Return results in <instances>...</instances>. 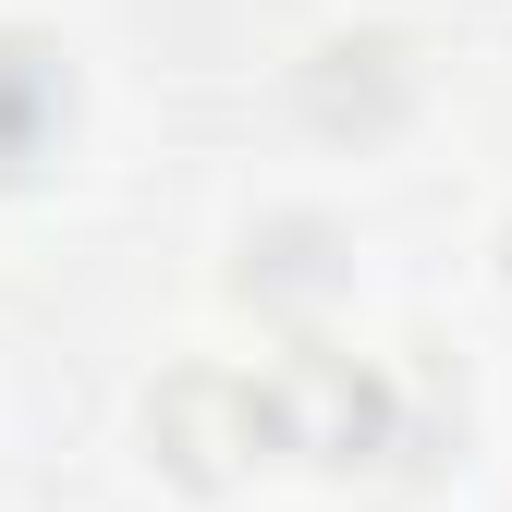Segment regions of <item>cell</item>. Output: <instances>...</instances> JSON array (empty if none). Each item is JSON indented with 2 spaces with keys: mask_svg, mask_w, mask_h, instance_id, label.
<instances>
[{
  "mask_svg": "<svg viewBox=\"0 0 512 512\" xmlns=\"http://www.w3.org/2000/svg\"><path fill=\"white\" fill-rule=\"evenodd\" d=\"M500 281H512V220H500Z\"/></svg>",
  "mask_w": 512,
  "mask_h": 512,
  "instance_id": "obj_6",
  "label": "cell"
},
{
  "mask_svg": "<svg viewBox=\"0 0 512 512\" xmlns=\"http://www.w3.org/2000/svg\"><path fill=\"white\" fill-rule=\"evenodd\" d=\"M342 269H354V256H342V232L317 220V208H281V220H256V232H244L232 293H244L256 317H293V330H305V317L342 293Z\"/></svg>",
  "mask_w": 512,
  "mask_h": 512,
  "instance_id": "obj_5",
  "label": "cell"
},
{
  "mask_svg": "<svg viewBox=\"0 0 512 512\" xmlns=\"http://www.w3.org/2000/svg\"><path fill=\"white\" fill-rule=\"evenodd\" d=\"M61 135H74V61L37 25H0V196H25L61 159Z\"/></svg>",
  "mask_w": 512,
  "mask_h": 512,
  "instance_id": "obj_4",
  "label": "cell"
},
{
  "mask_svg": "<svg viewBox=\"0 0 512 512\" xmlns=\"http://www.w3.org/2000/svg\"><path fill=\"white\" fill-rule=\"evenodd\" d=\"M293 122L317 147H391L415 122V49L391 25H330L293 61Z\"/></svg>",
  "mask_w": 512,
  "mask_h": 512,
  "instance_id": "obj_2",
  "label": "cell"
},
{
  "mask_svg": "<svg viewBox=\"0 0 512 512\" xmlns=\"http://www.w3.org/2000/svg\"><path fill=\"white\" fill-rule=\"evenodd\" d=\"M269 452L293 464H366V452H403V391L378 366L330 354V342H293L269 366Z\"/></svg>",
  "mask_w": 512,
  "mask_h": 512,
  "instance_id": "obj_1",
  "label": "cell"
},
{
  "mask_svg": "<svg viewBox=\"0 0 512 512\" xmlns=\"http://www.w3.org/2000/svg\"><path fill=\"white\" fill-rule=\"evenodd\" d=\"M256 452H269V378L232 366H171L147 391V464L183 488H232Z\"/></svg>",
  "mask_w": 512,
  "mask_h": 512,
  "instance_id": "obj_3",
  "label": "cell"
}]
</instances>
